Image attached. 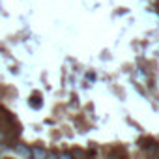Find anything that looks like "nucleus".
Masks as SVG:
<instances>
[{"label": "nucleus", "instance_id": "1", "mask_svg": "<svg viewBox=\"0 0 159 159\" xmlns=\"http://www.w3.org/2000/svg\"><path fill=\"white\" fill-rule=\"evenodd\" d=\"M15 152H17V155L21 157V159H32V148L30 146H26V144H17L15 146Z\"/></svg>", "mask_w": 159, "mask_h": 159}, {"label": "nucleus", "instance_id": "5", "mask_svg": "<svg viewBox=\"0 0 159 159\" xmlns=\"http://www.w3.org/2000/svg\"><path fill=\"white\" fill-rule=\"evenodd\" d=\"M6 139H8V133H6V129L2 125H0V142H4Z\"/></svg>", "mask_w": 159, "mask_h": 159}, {"label": "nucleus", "instance_id": "6", "mask_svg": "<svg viewBox=\"0 0 159 159\" xmlns=\"http://www.w3.org/2000/svg\"><path fill=\"white\" fill-rule=\"evenodd\" d=\"M45 159H58V153H54V152H49Z\"/></svg>", "mask_w": 159, "mask_h": 159}, {"label": "nucleus", "instance_id": "3", "mask_svg": "<svg viewBox=\"0 0 159 159\" xmlns=\"http://www.w3.org/2000/svg\"><path fill=\"white\" fill-rule=\"evenodd\" d=\"M30 105H32V107H39V105H41V101H39V94L32 98V101H30Z\"/></svg>", "mask_w": 159, "mask_h": 159}, {"label": "nucleus", "instance_id": "7", "mask_svg": "<svg viewBox=\"0 0 159 159\" xmlns=\"http://www.w3.org/2000/svg\"><path fill=\"white\" fill-rule=\"evenodd\" d=\"M157 6H159V0H157Z\"/></svg>", "mask_w": 159, "mask_h": 159}, {"label": "nucleus", "instance_id": "2", "mask_svg": "<svg viewBox=\"0 0 159 159\" xmlns=\"http://www.w3.org/2000/svg\"><path fill=\"white\" fill-rule=\"evenodd\" d=\"M47 153H49V152H47L43 146H34V148H32V159H45Z\"/></svg>", "mask_w": 159, "mask_h": 159}, {"label": "nucleus", "instance_id": "4", "mask_svg": "<svg viewBox=\"0 0 159 159\" xmlns=\"http://www.w3.org/2000/svg\"><path fill=\"white\" fill-rule=\"evenodd\" d=\"M58 159H75V157H73V153H69V152H62V153L58 155Z\"/></svg>", "mask_w": 159, "mask_h": 159}]
</instances>
